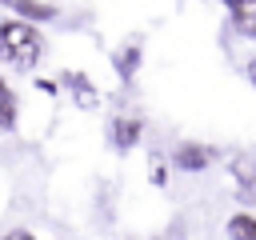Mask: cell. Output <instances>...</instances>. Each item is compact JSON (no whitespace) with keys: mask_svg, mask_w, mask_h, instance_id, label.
<instances>
[{"mask_svg":"<svg viewBox=\"0 0 256 240\" xmlns=\"http://www.w3.org/2000/svg\"><path fill=\"white\" fill-rule=\"evenodd\" d=\"M44 56V36L36 28V20L24 16H8L0 20V64L16 68V72H32Z\"/></svg>","mask_w":256,"mask_h":240,"instance_id":"cell-1","label":"cell"},{"mask_svg":"<svg viewBox=\"0 0 256 240\" xmlns=\"http://www.w3.org/2000/svg\"><path fill=\"white\" fill-rule=\"evenodd\" d=\"M140 136H144V120H140V116H128V112L112 116V124H108V144H112L120 156H128V152L140 144Z\"/></svg>","mask_w":256,"mask_h":240,"instance_id":"cell-2","label":"cell"},{"mask_svg":"<svg viewBox=\"0 0 256 240\" xmlns=\"http://www.w3.org/2000/svg\"><path fill=\"white\" fill-rule=\"evenodd\" d=\"M60 88H64V92H68V100H72L76 108H84V112H92V108L100 104V88H96L84 72H76V68L60 72Z\"/></svg>","mask_w":256,"mask_h":240,"instance_id":"cell-3","label":"cell"},{"mask_svg":"<svg viewBox=\"0 0 256 240\" xmlns=\"http://www.w3.org/2000/svg\"><path fill=\"white\" fill-rule=\"evenodd\" d=\"M212 160H216V148L196 144V140H180L172 148V164L180 172H204V168H212Z\"/></svg>","mask_w":256,"mask_h":240,"instance_id":"cell-4","label":"cell"},{"mask_svg":"<svg viewBox=\"0 0 256 240\" xmlns=\"http://www.w3.org/2000/svg\"><path fill=\"white\" fill-rule=\"evenodd\" d=\"M228 168H232V180H236V200L252 204L256 200V160L252 156H236Z\"/></svg>","mask_w":256,"mask_h":240,"instance_id":"cell-5","label":"cell"},{"mask_svg":"<svg viewBox=\"0 0 256 240\" xmlns=\"http://www.w3.org/2000/svg\"><path fill=\"white\" fill-rule=\"evenodd\" d=\"M228 8V20L232 28L244 36V40H256V0H220Z\"/></svg>","mask_w":256,"mask_h":240,"instance_id":"cell-6","label":"cell"},{"mask_svg":"<svg viewBox=\"0 0 256 240\" xmlns=\"http://www.w3.org/2000/svg\"><path fill=\"white\" fill-rule=\"evenodd\" d=\"M140 56H144V44H140V40L120 44V48L112 52V68H116V76H120V80H132V76L140 72Z\"/></svg>","mask_w":256,"mask_h":240,"instance_id":"cell-7","label":"cell"},{"mask_svg":"<svg viewBox=\"0 0 256 240\" xmlns=\"http://www.w3.org/2000/svg\"><path fill=\"white\" fill-rule=\"evenodd\" d=\"M4 8H12L16 16H24V20H36V24H44V20H56V4H44V0H0Z\"/></svg>","mask_w":256,"mask_h":240,"instance_id":"cell-8","label":"cell"},{"mask_svg":"<svg viewBox=\"0 0 256 240\" xmlns=\"http://www.w3.org/2000/svg\"><path fill=\"white\" fill-rule=\"evenodd\" d=\"M16 120H20V100H16L12 84H8V80H0V136L16 132Z\"/></svg>","mask_w":256,"mask_h":240,"instance_id":"cell-9","label":"cell"},{"mask_svg":"<svg viewBox=\"0 0 256 240\" xmlns=\"http://www.w3.org/2000/svg\"><path fill=\"white\" fill-rule=\"evenodd\" d=\"M224 236L228 240H256V212H232L224 220Z\"/></svg>","mask_w":256,"mask_h":240,"instance_id":"cell-10","label":"cell"},{"mask_svg":"<svg viewBox=\"0 0 256 240\" xmlns=\"http://www.w3.org/2000/svg\"><path fill=\"white\" fill-rule=\"evenodd\" d=\"M148 184H152V188H164V184H168V160H164L160 152L148 156Z\"/></svg>","mask_w":256,"mask_h":240,"instance_id":"cell-11","label":"cell"},{"mask_svg":"<svg viewBox=\"0 0 256 240\" xmlns=\"http://www.w3.org/2000/svg\"><path fill=\"white\" fill-rule=\"evenodd\" d=\"M4 240H36V236H32L28 228H8V232H4Z\"/></svg>","mask_w":256,"mask_h":240,"instance_id":"cell-12","label":"cell"},{"mask_svg":"<svg viewBox=\"0 0 256 240\" xmlns=\"http://www.w3.org/2000/svg\"><path fill=\"white\" fill-rule=\"evenodd\" d=\"M36 88H40V92H48V96H52V92H56V88H60V80H36Z\"/></svg>","mask_w":256,"mask_h":240,"instance_id":"cell-13","label":"cell"},{"mask_svg":"<svg viewBox=\"0 0 256 240\" xmlns=\"http://www.w3.org/2000/svg\"><path fill=\"white\" fill-rule=\"evenodd\" d=\"M248 80H252V84H256V56H252V60H248Z\"/></svg>","mask_w":256,"mask_h":240,"instance_id":"cell-14","label":"cell"}]
</instances>
